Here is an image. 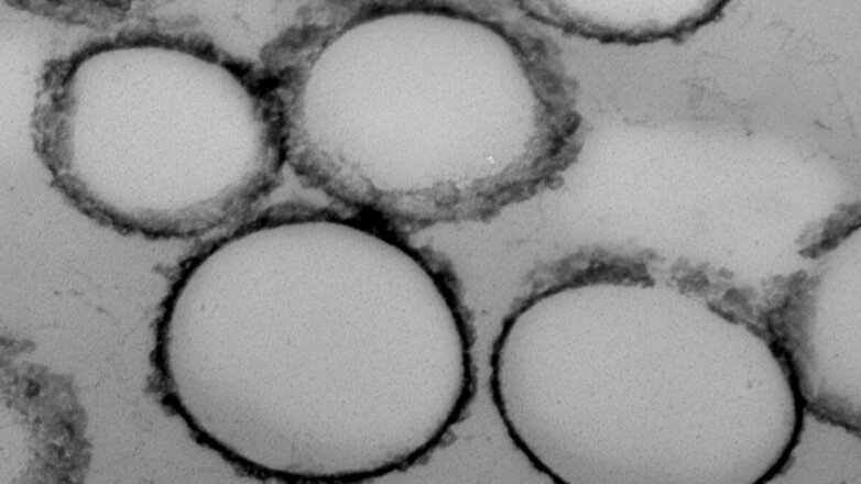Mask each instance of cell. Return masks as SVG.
Returning a JSON list of instances; mask_svg holds the SVG:
<instances>
[{
  "label": "cell",
  "instance_id": "obj_1",
  "mask_svg": "<svg viewBox=\"0 0 861 484\" xmlns=\"http://www.w3.org/2000/svg\"><path fill=\"white\" fill-rule=\"evenodd\" d=\"M154 363L196 438L263 476L375 477L419 460L472 387L455 297L415 250L331 215L248 226L194 257Z\"/></svg>",
  "mask_w": 861,
  "mask_h": 484
},
{
  "label": "cell",
  "instance_id": "obj_2",
  "mask_svg": "<svg viewBox=\"0 0 861 484\" xmlns=\"http://www.w3.org/2000/svg\"><path fill=\"white\" fill-rule=\"evenodd\" d=\"M50 110L35 139L61 190L95 219L148 237L221 226L263 197L286 163L276 99L224 63L184 105Z\"/></svg>",
  "mask_w": 861,
  "mask_h": 484
}]
</instances>
